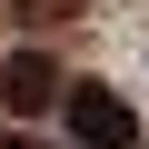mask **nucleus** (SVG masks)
<instances>
[{"label":"nucleus","instance_id":"f257e3e1","mask_svg":"<svg viewBox=\"0 0 149 149\" xmlns=\"http://www.w3.org/2000/svg\"><path fill=\"white\" fill-rule=\"evenodd\" d=\"M50 109L70 119V139H80V149H139V109H129L119 90H100V80H60Z\"/></svg>","mask_w":149,"mask_h":149},{"label":"nucleus","instance_id":"f03ea898","mask_svg":"<svg viewBox=\"0 0 149 149\" xmlns=\"http://www.w3.org/2000/svg\"><path fill=\"white\" fill-rule=\"evenodd\" d=\"M0 100H10L20 119H40V109L60 100V60H50V50H10V60H0Z\"/></svg>","mask_w":149,"mask_h":149}]
</instances>
